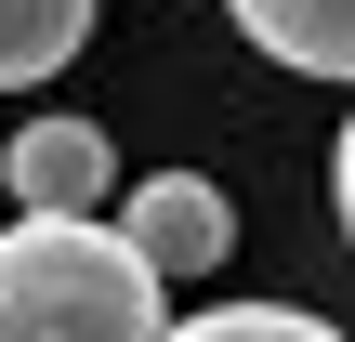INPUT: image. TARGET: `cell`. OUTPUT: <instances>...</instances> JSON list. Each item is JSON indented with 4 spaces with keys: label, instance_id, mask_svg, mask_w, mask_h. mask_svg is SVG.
<instances>
[{
    "label": "cell",
    "instance_id": "obj_1",
    "mask_svg": "<svg viewBox=\"0 0 355 342\" xmlns=\"http://www.w3.org/2000/svg\"><path fill=\"white\" fill-rule=\"evenodd\" d=\"M171 290L119 224H0V342H158Z\"/></svg>",
    "mask_w": 355,
    "mask_h": 342
},
{
    "label": "cell",
    "instance_id": "obj_2",
    "mask_svg": "<svg viewBox=\"0 0 355 342\" xmlns=\"http://www.w3.org/2000/svg\"><path fill=\"white\" fill-rule=\"evenodd\" d=\"M119 237L158 290H198V277L237 264V198L211 171H145V185H119Z\"/></svg>",
    "mask_w": 355,
    "mask_h": 342
},
{
    "label": "cell",
    "instance_id": "obj_3",
    "mask_svg": "<svg viewBox=\"0 0 355 342\" xmlns=\"http://www.w3.org/2000/svg\"><path fill=\"white\" fill-rule=\"evenodd\" d=\"M0 185H13L26 224H105V198H119V132H105V119H26V132L0 145Z\"/></svg>",
    "mask_w": 355,
    "mask_h": 342
},
{
    "label": "cell",
    "instance_id": "obj_4",
    "mask_svg": "<svg viewBox=\"0 0 355 342\" xmlns=\"http://www.w3.org/2000/svg\"><path fill=\"white\" fill-rule=\"evenodd\" d=\"M250 53L303 66V79H355V0H224Z\"/></svg>",
    "mask_w": 355,
    "mask_h": 342
},
{
    "label": "cell",
    "instance_id": "obj_5",
    "mask_svg": "<svg viewBox=\"0 0 355 342\" xmlns=\"http://www.w3.org/2000/svg\"><path fill=\"white\" fill-rule=\"evenodd\" d=\"M92 40V0H0V92H40Z\"/></svg>",
    "mask_w": 355,
    "mask_h": 342
},
{
    "label": "cell",
    "instance_id": "obj_6",
    "mask_svg": "<svg viewBox=\"0 0 355 342\" xmlns=\"http://www.w3.org/2000/svg\"><path fill=\"white\" fill-rule=\"evenodd\" d=\"M158 342H343V330L303 303H211V316H171Z\"/></svg>",
    "mask_w": 355,
    "mask_h": 342
},
{
    "label": "cell",
    "instance_id": "obj_7",
    "mask_svg": "<svg viewBox=\"0 0 355 342\" xmlns=\"http://www.w3.org/2000/svg\"><path fill=\"white\" fill-rule=\"evenodd\" d=\"M329 211H343V237H355V119H343V145H329Z\"/></svg>",
    "mask_w": 355,
    "mask_h": 342
}]
</instances>
